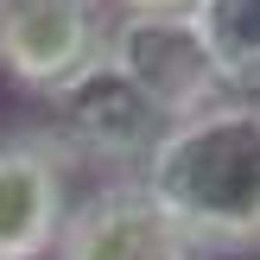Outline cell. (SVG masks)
Listing matches in <instances>:
<instances>
[{
    "label": "cell",
    "mask_w": 260,
    "mask_h": 260,
    "mask_svg": "<svg viewBox=\"0 0 260 260\" xmlns=\"http://www.w3.org/2000/svg\"><path fill=\"white\" fill-rule=\"evenodd\" d=\"M146 197L197 254L260 248V102H216L178 121L140 172Z\"/></svg>",
    "instance_id": "obj_1"
},
{
    "label": "cell",
    "mask_w": 260,
    "mask_h": 260,
    "mask_svg": "<svg viewBox=\"0 0 260 260\" xmlns=\"http://www.w3.org/2000/svg\"><path fill=\"white\" fill-rule=\"evenodd\" d=\"M45 108H51L45 127L57 134V146L70 152L76 165H102V172H114V178H140L146 159L159 152V140L172 134V114H165L114 57L89 63L83 76H70L63 89H51Z\"/></svg>",
    "instance_id": "obj_2"
},
{
    "label": "cell",
    "mask_w": 260,
    "mask_h": 260,
    "mask_svg": "<svg viewBox=\"0 0 260 260\" xmlns=\"http://www.w3.org/2000/svg\"><path fill=\"white\" fill-rule=\"evenodd\" d=\"M114 19L108 0H0V76L51 95L108 57Z\"/></svg>",
    "instance_id": "obj_3"
},
{
    "label": "cell",
    "mask_w": 260,
    "mask_h": 260,
    "mask_svg": "<svg viewBox=\"0 0 260 260\" xmlns=\"http://www.w3.org/2000/svg\"><path fill=\"white\" fill-rule=\"evenodd\" d=\"M108 57L172 114V127L216 108V102H229L222 76H216V57H210L190 13H121L114 38H108Z\"/></svg>",
    "instance_id": "obj_4"
},
{
    "label": "cell",
    "mask_w": 260,
    "mask_h": 260,
    "mask_svg": "<svg viewBox=\"0 0 260 260\" xmlns=\"http://www.w3.org/2000/svg\"><path fill=\"white\" fill-rule=\"evenodd\" d=\"M70 152L51 127L0 134V260H51L70 222Z\"/></svg>",
    "instance_id": "obj_5"
},
{
    "label": "cell",
    "mask_w": 260,
    "mask_h": 260,
    "mask_svg": "<svg viewBox=\"0 0 260 260\" xmlns=\"http://www.w3.org/2000/svg\"><path fill=\"white\" fill-rule=\"evenodd\" d=\"M51 260H197V248L146 197L140 178H108L83 203H70V222Z\"/></svg>",
    "instance_id": "obj_6"
},
{
    "label": "cell",
    "mask_w": 260,
    "mask_h": 260,
    "mask_svg": "<svg viewBox=\"0 0 260 260\" xmlns=\"http://www.w3.org/2000/svg\"><path fill=\"white\" fill-rule=\"evenodd\" d=\"M190 19L216 57L222 89L235 102H254L260 95V0H203Z\"/></svg>",
    "instance_id": "obj_7"
},
{
    "label": "cell",
    "mask_w": 260,
    "mask_h": 260,
    "mask_svg": "<svg viewBox=\"0 0 260 260\" xmlns=\"http://www.w3.org/2000/svg\"><path fill=\"white\" fill-rule=\"evenodd\" d=\"M121 13H197L203 0H114Z\"/></svg>",
    "instance_id": "obj_8"
}]
</instances>
